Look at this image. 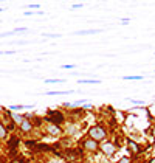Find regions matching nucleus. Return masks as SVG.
<instances>
[{"mask_svg":"<svg viewBox=\"0 0 155 163\" xmlns=\"http://www.w3.org/2000/svg\"><path fill=\"white\" fill-rule=\"evenodd\" d=\"M48 163H67V162H64L62 159H53V160H50Z\"/></svg>","mask_w":155,"mask_h":163,"instance_id":"412c9836","label":"nucleus"},{"mask_svg":"<svg viewBox=\"0 0 155 163\" xmlns=\"http://www.w3.org/2000/svg\"><path fill=\"white\" fill-rule=\"evenodd\" d=\"M79 148H81L82 151H87V152H93V154H95L96 151H99V143L87 137V138H84V140L81 141Z\"/></svg>","mask_w":155,"mask_h":163,"instance_id":"7ed1b4c3","label":"nucleus"},{"mask_svg":"<svg viewBox=\"0 0 155 163\" xmlns=\"http://www.w3.org/2000/svg\"><path fill=\"white\" fill-rule=\"evenodd\" d=\"M79 127H78L76 123H68V127H67V134L70 135V137H76L79 135Z\"/></svg>","mask_w":155,"mask_h":163,"instance_id":"6e6552de","label":"nucleus"},{"mask_svg":"<svg viewBox=\"0 0 155 163\" xmlns=\"http://www.w3.org/2000/svg\"><path fill=\"white\" fill-rule=\"evenodd\" d=\"M31 106H23V104H17V106H9V109L12 110H20V109H30Z\"/></svg>","mask_w":155,"mask_h":163,"instance_id":"dca6fc26","label":"nucleus"},{"mask_svg":"<svg viewBox=\"0 0 155 163\" xmlns=\"http://www.w3.org/2000/svg\"><path fill=\"white\" fill-rule=\"evenodd\" d=\"M19 129H20V132L28 134V132H31V130L34 129V123H33V120H27V118H25V121L19 126Z\"/></svg>","mask_w":155,"mask_h":163,"instance_id":"0eeeda50","label":"nucleus"},{"mask_svg":"<svg viewBox=\"0 0 155 163\" xmlns=\"http://www.w3.org/2000/svg\"><path fill=\"white\" fill-rule=\"evenodd\" d=\"M149 163H155V157H152V159L149 160Z\"/></svg>","mask_w":155,"mask_h":163,"instance_id":"a878e982","label":"nucleus"},{"mask_svg":"<svg viewBox=\"0 0 155 163\" xmlns=\"http://www.w3.org/2000/svg\"><path fill=\"white\" fill-rule=\"evenodd\" d=\"M88 138H92V140H95V141H98L99 145L101 143H104L106 140H107V137H109V130H107V127L106 126H102V124H95V126H92L90 129H88Z\"/></svg>","mask_w":155,"mask_h":163,"instance_id":"f257e3e1","label":"nucleus"},{"mask_svg":"<svg viewBox=\"0 0 155 163\" xmlns=\"http://www.w3.org/2000/svg\"><path fill=\"white\" fill-rule=\"evenodd\" d=\"M43 36H45V38H50V39H58V38H62L61 34H47V33H43Z\"/></svg>","mask_w":155,"mask_h":163,"instance_id":"6ab92c4d","label":"nucleus"},{"mask_svg":"<svg viewBox=\"0 0 155 163\" xmlns=\"http://www.w3.org/2000/svg\"><path fill=\"white\" fill-rule=\"evenodd\" d=\"M99 151H101V154H102L104 157L110 159V157H113V155L116 154V151H118V146H116L113 141H109V140H106L104 143H101V145H99Z\"/></svg>","mask_w":155,"mask_h":163,"instance_id":"f03ea898","label":"nucleus"},{"mask_svg":"<svg viewBox=\"0 0 155 163\" xmlns=\"http://www.w3.org/2000/svg\"><path fill=\"white\" fill-rule=\"evenodd\" d=\"M102 30H79V31H75L73 34L76 36H85V34H99Z\"/></svg>","mask_w":155,"mask_h":163,"instance_id":"9d476101","label":"nucleus"},{"mask_svg":"<svg viewBox=\"0 0 155 163\" xmlns=\"http://www.w3.org/2000/svg\"><path fill=\"white\" fill-rule=\"evenodd\" d=\"M133 104H144V101H138V99H132V98H129Z\"/></svg>","mask_w":155,"mask_h":163,"instance_id":"5701e85b","label":"nucleus"},{"mask_svg":"<svg viewBox=\"0 0 155 163\" xmlns=\"http://www.w3.org/2000/svg\"><path fill=\"white\" fill-rule=\"evenodd\" d=\"M151 134H152V137L155 138V124L152 126V129H151Z\"/></svg>","mask_w":155,"mask_h":163,"instance_id":"393cba45","label":"nucleus"},{"mask_svg":"<svg viewBox=\"0 0 155 163\" xmlns=\"http://www.w3.org/2000/svg\"><path fill=\"white\" fill-rule=\"evenodd\" d=\"M116 163H133V160H132L130 157H121Z\"/></svg>","mask_w":155,"mask_h":163,"instance_id":"f3484780","label":"nucleus"},{"mask_svg":"<svg viewBox=\"0 0 155 163\" xmlns=\"http://www.w3.org/2000/svg\"><path fill=\"white\" fill-rule=\"evenodd\" d=\"M122 79L124 81H141V79H144V76L143 75H140V76H122Z\"/></svg>","mask_w":155,"mask_h":163,"instance_id":"4468645a","label":"nucleus"},{"mask_svg":"<svg viewBox=\"0 0 155 163\" xmlns=\"http://www.w3.org/2000/svg\"><path fill=\"white\" fill-rule=\"evenodd\" d=\"M48 115H50V117L45 118L47 123H54V124H58V126H62V124L65 123V115H64L61 110H50Z\"/></svg>","mask_w":155,"mask_h":163,"instance_id":"20e7f679","label":"nucleus"},{"mask_svg":"<svg viewBox=\"0 0 155 163\" xmlns=\"http://www.w3.org/2000/svg\"><path fill=\"white\" fill-rule=\"evenodd\" d=\"M11 163H23V160H20V159H14Z\"/></svg>","mask_w":155,"mask_h":163,"instance_id":"b1692460","label":"nucleus"},{"mask_svg":"<svg viewBox=\"0 0 155 163\" xmlns=\"http://www.w3.org/2000/svg\"><path fill=\"white\" fill-rule=\"evenodd\" d=\"M8 137V129L5 127V124L0 121V140H5Z\"/></svg>","mask_w":155,"mask_h":163,"instance_id":"ddd939ff","label":"nucleus"},{"mask_svg":"<svg viewBox=\"0 0 155 163\" xmlns=\"http://www.w3.org/2000/svg\"><path fill=\"white\" fill-rule=\"evenodd\" d=\"M127 151L130 152V155H140L141 151H143V148H141L137 141H133V140H127Z\"/></svg>","mask_w":155,"mask_h":163,"instance_id":"423d86ee","label":"nucleus"},{"mask_svg":"<svg viewBox=\"0 0 155 163\" xmlns=\"http://www.w3.org/2000/svg\"><path fill=\"white\" fill-rule=\"evenodd\" d=\"M45 82H47V84H51V82H53V84H54V82H56V84H62V82H65V79H45Z\"/></svg>","mask_w":155,"mask_h":163,"instance_id":"a211bd4d","label":"nucleus"},{"mask_svg":"<svg viewBox=\"0 0 155 163\" xmlns=\"http://www.w3.org/2000/svg\"><path fill=\"white\" fill-rule=\"evenodd\" d=\"M87 103V98H82V99H78V101H73V103H64L62 106L64 107H78V106H82Z\"/></svg>","mask_w":155,"mask_h":163,"instance_id":"9b49d317","label":"nucleus"},{"mask_svg":"<svg viewBox=\"0 0 155 163\" xmlns=\"http://www.w3.org/2000/svg\"><path fill=\"white\" fill-rule=\"evenodd\" d=\"M75 90H53V92H45V95H72Z\"/></svg>","mask_w":155,"mask_h":163,"instance_id":"f8f14e48","label":"nucleus"},{"mask_svg":"<svg viewBox=\"0 0 155 163\" xmlns=\"http://www.w3.org/2000/svg\"><path fill=\"white\" fill-rule=\"evenodd\" d=\"M62 69H68V70H73V69H76V65H75V64H65V65H62Z\"/></svg>","mask_w":155,"mask_h":163,"instance_id":"aec40b11","label":"nucleus"},{"mask_svg":"<svg viewBox=\"0 0 155 163\" xmlns=\"http://www.w3.org/2000/svg\"><path fill=\"white\" fill-rule=\"evenodd\" d=\"M11 118H12V121H14L16 126H20L22 123L25 121V117L20 115V114H16V112H11Z\"/></svg>","mask_w":155,"mask_h":163,"instance_id":"1a4fd4ad","label":"nucleus"},{"mask_svg":"<svg viewBox=\"0 0 155 163\" xmlns=\"http://www.w3.org/2000/svg\"><path fill=\"white\" fill-rule=\"evenodd\" d=\"M82 6H84L82 3H75V5H72V8H73V9H78V8H82Z\"/></svg>","mask_w":155,"mask_h":163,"instance_id":"4be33fe9","label":"nucleus"},{"mask_svg":"<svg viewBox=\"0 0 155 163\" xmlns=\"http://www.w3.org/2000/svg\"><path fill=\"white\" fill-rule=\"evenodd\" d=\"M45 130H47V134H48L50 137H61V135H64L62 126H58V124H54V123H47Z\"/></svg>","mask_w":155,"mask_h":163,"instance_id":"39448f33","label":"nucleus"},{"mask_svg":"<svg viewBox=\"0 0 155 163\" xmlns=\"http://www.w3.org/2000/svg\"><path fill=\"white\" fill-rule=\"evenodd\" d=\"M79 84H99V79H79Z\"/></svg>","mask_w":155,"mask_h":163,"instance_id":"2eb2a0df","label":"nucleus"}]
</instances>
